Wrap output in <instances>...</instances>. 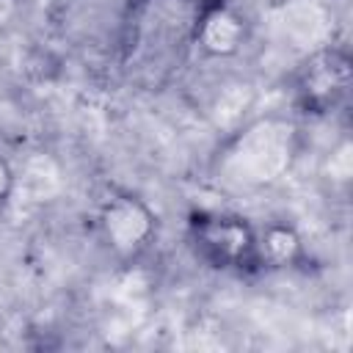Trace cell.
Masks as SVG:
<instances>
[{"instance_id":"obj_1","label":"cell","mask_w":353,"mask_h":353,"mask_svg":"<svg viewBox=\"0 0 353 353\" xmlns=\"http://www.w3.org/2000/svg\"><path fill=\"white\" fill-rule=\"evenodd\" d=\"M190 243L196 254L221 270H251L262 265L259 243L248 223L234 215L199 212L190 221Z\"/></svg>"},{"instance_id":"obj_2","label":"cell","mask_w":353,"mask_h":353,"mask_svg":"<svg viewBox=\"0 0 353 353\" xmlns=\"http://www.w3.org/2000/svg\"><path fill=\"white\" fill-rule=\"evenodd\" d=\"M350 88V61L345 52H320L298 74V99L309 113L334 110Z\"/></svg>"},{"instance_id":"obj_3","label":"cell","mask_w":353,"mask_h":353,"mask_svg":"<svg viewBox=\"0 0 353 353\" xmlns=\"http://www.w3.org/2000/svg\"><path fill=\"white\" fill-rule=\"evenodd\" d=\"M8 182H11V179H8V168L0 163V199H3L6 190H8Z\"/></svg>"}]
</instances>
